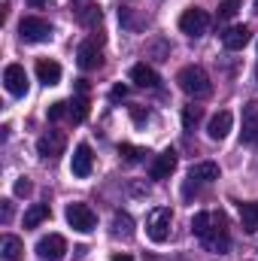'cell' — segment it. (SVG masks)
Listing matches in <instances>:
<instances>
[{"label": "cell", "mask_w": 258, "mask_h": 261, "mask_svg": "<svg viewBox=\"0 0 258 261\" xmlns=\"http://www.w3.org/2000/svg\"><path fill=\"white\" fill-rule=\"evenodd\" d=\"M37 255L46 261H58L67 255V240L61 234H49V237H40L37 243Z\"/></svg>", "instance_id": "cell-9"}, {"label": "cell", "mask_w": 258, "mask_h": 261, "mask_svg": "<svg viewBox=\"0 0 258 261\" xmlns=\"http://www.w3.org/2000/svg\"><path fill=\"white\" fill-rule=\"evenodd\" d=\"M67 107H70V122H85V116H88V97L85 94L73 97Z\"/></svg>", "instance_id": "cell-23"}, {"label": "cell", "mask_w": 258, "mask_h": 261, "mask_svg": "<svg viewBox=\"0 0 258 261\" xmlns=\"http://www.w3.org/2000/svg\"><path fill=\"white\" fill-rule=\"evenodd\" d=\"M0 252H3V261H21V255H24V243H21L18 237H12V234H3Z\"/></svg>", "instance_id": "cell-19"}, {"label": "cell", "mask_w": 258, "mask_h": 261, "mask_svg": "<svg viewBox=\"0 0 258 261\" xmlns=\"http://www.w3.org/2000/svg\"><path fill=\"white\" fill-rule=\"evenodd\" d=\"M131 82L137 88H158V73L149 64H134L131 67Z\"/></svg>", "instance_id": "cell-17"}, {"label": "cell", "mask_w": 258, "mask_h": 261, "mask_svg": "<svg viewBox=\"0 0 258 261\" xmlns=\"http://www.w3.org/2000/svg\"><path fill=\"white\" fill-rule=\"evenodd\" d=\"M64 116H70V107H67L64 100H58V103L49 107V122H61Z\"/></svg>", "instance_id": "cell-28"}, {"label": "cell", "mask_w": 258, "mask_h": 261, "mask_svg": "<svg viewBox=\"0 0 258 261\" xmlns=\"http://www.w3.org/2000/svg\"><path fill=\"white\" fill-rule=\"evenodd\" d=\"M173 170H176V152H173V149H164V152L152 161V170H149V173H152V179H167Z\"/></svg>", "instance_id": "cell-14"}, {"label": "cell", "mask_w": 258, "mask_h": 261, "mask_svg": "<svg viewBox=\"0 0 258 261\" xmlns=\"http://www.w3.org/2000/svg\"><path fill=\"white\" fill-rule=\"evenodd\" d=\"M28 3H31V6H37V9H40V6H49V3H52V0H28Z\"/></svg>", "instance_id": "cell-34"}, {"label": "cell", "mask_w": 258, "mask_h": 261, "mask_svg": "<svg viewBox=\"0 0 258 261\" xmlns=\"http://www.w3.org/2000/svg\"><path fill=\"white\" fill-rule=\"evenodd\" d=\"M113 234L116 237H131L134 234V219H131L128 213H116L113 216Z\"/></svg>", "instance_id": "cell-22"}, {"label": "cell", "mask_w": 258, "mask_h": 261, "mask_svg": "<svg viewBox=\"0 0 258 261\" xmlns=\"http://www.w3.org/2000/svg\"><path fill=\"white\" fill-rule=\"evenodd\" d=\"M3 85H6V91L12 94V97H24L28 94V73H24V67L21 64H9L3 70Z\"/></svg>", "instance_id": "cell-7"}, {"label": "cell", "mask_w": 258, "mask_h": 261, "mask_svg": "<svg viewBox=\"0 0 258 261\" xmlns=\"http://www.w3.org/2000/svg\"><path fill=\"white\" fill-rule=\"evenodd\" d=\"M231 125H234V116H231L228 110L216 113V116L210 119V125H207V134H210V140H225V137L231 134Z\"/></svg>", "instance_id": "cell-15"}, {"label": "cell", "mask_w": 258, "mask_h": 261, "mask_svg": "<svg viewBox=\"0 0 258 261\" xmlns=\"http://www.w3.org/2000/svg\"><path fill=\"white\" fill-rule=\"evenodd\" d=\"M61 149H64V134H58V130H52V134L37 140V152L43 158H55V155H61Z\"/></svg>", "instance_id": "cell-16"}, {"label": "cell", "mask_w": 258, "mask_h": 261, "mask_svg": "<svg viewBox=\"0 0 258 261\" xmlns=\"http://www.w3.org/2000/svg\"><path fill=\"white\" fill-rule=\"evenodd\" d=\"M18 34H21L24 43H46L52 37V24L43 21V18H37V15H28V18H21Z\"/></svg>", "instance_id": "cell-5"}, {"label": "cell", "mask_w": 258, "mask_h": 261, "mask_svg": "<svg viewBox=\"0 0 258 261\" xmlns=\"http://www.w3.org/2000/svg\"><path fill=\"white\" fill-rule=\"evenodd\" d=\"M252 6H255V12H258V0H252Z\"/></svg>", "instance_id": "cell-36"}, {"label": "cell", "mask_w": 258, "mask_h": 261, "mask_svg": "<svg viewBox=\"0 0 258 261\" xmlns=\"http://www.w3.org/2000/svg\"><path fill=\"white\" fill-rule=\"evenodd\" d=\"M91 167H94V155H91V146L88 143H79L73 149V161H70V170L76 179H85L91 176Z\"/></svg>", "instance_id": "cell-8"}, {"label": "cell", "mask_w": 258, "mask_h": 261, "mask_svg": "<svg viewBox=\"0 0 258 261\" xmlns=\"http://www.w3.org/2000/svg\"><path fill=\"white\" fill-rule=\"evenodd\" d=\"M200 243H203L210 252H216V255H222V252L231 249V234H228V219H225V213H213L210 228H207V234L200 237Z\"/></svg>", "instance_id": "cell-2"}, {"label": "cell", "mask_w": 258, "mask_h": 261, "mask_svg": "<svg viewBox=\"0 0 258 261\" xmlns=\"http://www.w3.org/2000/svg\"><path fill=\"white\" fill-rule=\"evenodd\" d=\"M255 82H258V64H255Z\"/></svg>", "instance_id": "cell-37"}, {"label": "cell", "mask_w": 258, "mask_h": 261, "mask_svg": "<svg viewBox=\"0 0 258 261\" xmlns=\"http://www.w3.org/2000/svg\"><path fill=\"white\" fill-rule=\"evenodd\" d=\"M213 179H219V164H216V161H200V164H192L186 192H189L192 186H210Z\"/></svg>", "instance_id": "cell-10"}, {"label": "cell", "mask_w": 258, "mask_h": 261, "mask_svg": "<svg viewBox=\"0 0 258 261\" xmlns=\"http://www.w3.org/2000/svg\"><path fill=\"white\" fill-rule=\"evenodd\" d=\"M240 3H243V0H222V3H219V18H234L237 9H240Z\"/></svg>", "instance_id": "cell-27"}, {"label": "cell", "mask_w": 258, "mask_h": 261, "mask_svg": "<svg viewBox=\"0 0 258 261\" xmlns=\"http://www.w3.org/2000/svg\"><path fill=\"white\" fill-rule=\"evenodd\" d=\"M240 225L246 234L258 231V203H240Z\"/></svg>", "instance_id": "cell-20"}, {"label": "cell", "mask_w": 258, "mask_h": 261, "mask_svg": "<svg viewBox=\"0 0 258 261\" xmlns=\"http://www.w3.org/2000/svg\"><path fill=\"white\" fill-rule=\"evenodd\" d=\"M119 155H122V158H125L128 164H140V161H143V158H146L149 152H146V149H140V146H131V143H122V146H119Z\"/></svg>", "instance_id": "cell-24"}, {"label": "cell", "mask_w": 258, "mask_h": 261, "mask_svg": "<svg viewBox=\"0 0 258 261\" xmlns=\"http://www.w3.org/2000/svg\"><path fill=\"white\" fill-rule=\"evenodd\" d=\"M15 195H18V197L31 195V182H28V179H24V176H21V179H18V182H15Z\"/></svg>", "instance_id": "cell-31"}, {"label": "cell", "mask_w": 258, "mask_h": 261, "mask_svg": "<svg viewBox=\"0 0 258 261\" xmlns=\"http://www.w3.org/2000/svg\"><path fill=\"white\" fill-rule=\"evenodd\" d=\"M113 261H134L131 255H125V252H119V255H113Z\"/></svg>", "instance_id": "cell-35"}, {"label": "cell", "mask_w": 258, "mask_h": 261, "mask_svg": "<svg viewBox=\"0 0 258 261\" xmlns=\"http://www.w3.org/2000/svg\"><path fill=\"white\" fill-rule=\"evenodd\" d=\"M131 116H134V122H137V125H143V122L149 119V113H146L143 107H131Z\"/></svg>", "instance_id": "cell-30"}, {"label": "cell", "mask_w": 258, "mask_h": 261, "mask_svg": "<svg viewBox=\"0 0 258 261\" xmlns=\"http://www.w3.org/2000/svg\"><path fill=\"white\" fill-rule=\"evenodd\" d=\"M49 219V203H34L28 213H24V228H37L40 222Z\"/></svg>", "instance_id": "cell-21"}, {"label": "cell", "mask_w": 258, "mask_h": 261, "mask_svg": "<svg viewBox=\"0 0 258 261\" xmlns=\"http://www.w3.org/2000/svg\"><path fill=\"white\" fill-rule=\"evenodd\" d=\"M64 219L67 225L73 228V231H79V234H88V231H94V225H97V216H94V210L88 206V203H67L64 210Z\"/></svg>", "instance_id": "cell-4"}, {"label": "cell", "mask_w": 258, "mask_h": 261, "mask_svg": "<svg viewBox=\"0 0 258 261\" xmlns=\"http://www.w3.org/2000/svg\"><path fill=\"white\" fill-rule=\"evenodd\" d=\"M197 122H200V107H194V103L192 107H183V125L192 130Z\"/></svg>", "instance_id": "cell-26"}, {"label": "cell", "mask_w": 258, "mask_h": 261, "mask_svg": "<svg viewBox=\"0 0 258 261\" xmlns=\"http://www.w3.org/2000/svg\"><path fill=\"white\" fill-rule=\"evenodd\" d=\"M243 143H258V100H249L243 107Z\"/></svg>", "instance_id": "cell-12"}, {"label": "cell", "mask_w": 258, "mask_h": 261, "mask_svg": "<svg viewBox=\"0 0 258 261\" xmlns=\"http://www.w3.org/2000/svg\"><path fill=\"white\" fill-rule=\"evenodd\" d=\"M9 216H12V203L3 200V222H9Z\"/></svg>", "instance_id": "cell-33"}, {"label": "cell", "mask_w": 258, "mask_h": 261, "mask_svg": "<svg viewBox=\"0 0 258 261\" xmlns=\"http://www.w3.org/2000/svg\"><path fill=\"white\" fill-rule=\"evenodd\" d=\"M207 28H210V15L203 12V9H186L183 15H179V31L183 34H189V37H203L207 34Z\"/></svg>", "instance_id": "cell-6"}, {"label": "cell", "mask_w": 258, "mask_h": 261, "mask_svg": "<svg viewBox=\"0 0 258 261\" xmlns=\"http://www.w3.org/2000/svg\"><path fill=\"white\" fill-rule=\"evenodd\" d=\"M170 222H173V213L170 206H155L146 219V234L152 243H164L170 237Z\"/></svg>", "instance_id": "cell-3"}, {"label": "cell", "mask_w": 258, "mask_h": 261, "mask_svg": "<svg viewBox=\"0 0 258 261\" xmlns=\"http://www.w3.org/2000/svg\"><path fill=\"white\" fill-rule=\"evenodd\" d=\"M210 219H213V213H194V219H192L194 237H203V234H207V228H210Z\"/></svg>", "instance_id": "cell-25"}, {"label": "cell", "mask_w": 258, "mask_h": 261, "mask_svg": "<svg viewBox=\"0 0 258 261\" xmlns=\"http://www.w3.org/2000/svg\"><path fill=\"white\" fill-rule=\"evenodd\" d=\"M125 94H128V85H116V88H113V94H110V97H113V100H122V97H125Z\"/></svg>", "instance_id": "cell-32"}, {"label": "cell", "mask_w": 258, "mask_h": 261, "mask_svg": "<svg viewBox=\"0 0 258 261\" xmlns=\"http://www.w3.org/2000/svg\"><path fill=\"white\" fill-rule=\"evenodd\" d=\"M176 82H179V88L194 97V100H200V97H210V91H213V82H210V76H207V70L197 64H189L179 70V76H176Z\"/></svg>", "instance_id": "cell-1"}, {"label": "cell", "mask_w": 258, "mask_h": 261, "mask_svg": "<svg viewBox=\"0 0 258 261\" xmlns=\"http://www.w3.org/2000/svg\"><path fill=\"white\" fill-rule=\"evenodd\" d=\"M82 21H85L88 28L100 24V9H97V6H85V15H82Z\"/></svg>", "instance_id": "cell-29"}, {"label": "cell", "mask_w": 258, "mask_h": 261, "mask_svg": "<svg viewBox=\"0 0 258 261\" xmlns=\"http://www.w3.org/2000/svg\"><path fill=\"white\" fill-rule=\"evenodd\" d=\"M37 76H40L43 85H58L61 82V64H55L49 58H40L37 61Z\"/></svg>", "instance_id": "cell-18"}, {"label": "cell", "mask_w": 258, "mask_h": 261, "mask_svg": "<svg viewBox=\"0 0 258 261\" xmlns=\"http://www.w3.org/2000/svg\"><path fill=\"white\" fill-rule=\"evenodd\" d=\"M249 40H252V31H249L246 24H234V28H228V31L222 34V46H225L228 52H240V49H246Z\"/></svg>", "instance_id": "cell-11"}, {"label": "cell", "mask_w": 258, "mask_h": 261, "mask_svg": "<svg viewBox=\"0 0 258 261\" xmlns=\"http://www.w3.org/2000/svg\"><path fill=\"white\" fill-rule=\"evenodd\" d=\"M100 49H97V43L94 40H85L79 49H76V64L82 67V70H97L100 67Z\"/></svg>", "instance_id": "cell-13"}]
</instances>
